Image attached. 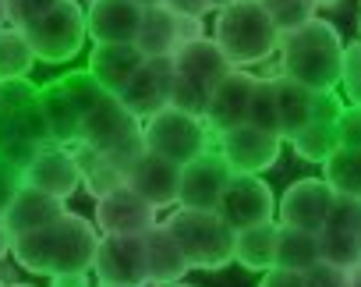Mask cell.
Returning a JSON list of instances; mask_svg holds the SVG:
<instances>
[{"label": "cell", "mask_w": 361, "mask_h": 287, "mask_svg": "<svg viewBox=\"0 0 361 287\" xmlns=\"http://www.w3.org/2000/svg\"><path fill=\"white\" fill-rule=\"evenodd\" d=\"M213 4V11H220V8H227V4H234V0H209Z\"/></svg>", "instance_id": "cell-49"}, {"label": "cell", "mask_w": 361, "mask_h": 287, "mask_svg": "<svg viewBox=\"0 0 361 287\" xmlns=\"http://www.w3.org/2000/svg\"><path fill=\"white\" fill-rule=\"evenodd\" d=\"M145 64V57L135 50V43H106V47H92L89 50V75L110 92L121 96L128 89V82L138 75V68Z\"/></svg>", "instance_id": "cell-22"}, {"label": "cell", "mask_w": 361, "mask_h": 287, "mask_svg": "<svg viewBox=\"0 0 361 287\" xmlns=\"http://www.w3.org/2000/svg\"><path fill=\"white\" fill-rule=\"evenodd\" d=\"M336 138L347 149H361V106H343V114L336 117Z\"/></svg>", "instance_id": "cell-38"}, {"label": "cell", "mask_w": 361, "mask_h": 287, "mask_svg": "<svg viewBox=\"0 0 361 287\" xmlns=\"http://www.w3.org/2000/svg\"><path fill=\"white\" fill-rule=\"evenodd\" d=\"M156 206H149L135 188L121 185L117 192L96 199V227L99 234H124V238H142L149 234L159 220H156Z\"/></svg>", "instance_id": "cell-16"}, {"label": "cell", "mask_w": 361, "mask_h": 287, "mask_svg": "<svg viewBox=\"0 0 361 287\" xmlns=\"http://www.w3.org/2000/svg\"><path fill=\"white\" fill-rule=\"evenodd\" d=\"M290 146H294V153H298L301 160H308V164H326V160L340 149L336 124H329V121H312V124H305V128L290 138Z\"/></svg>", "instance_id": "cell-32"}, {"label": "cell", "mask_w": 361, "mask_h": 287, "mask_svg": "<svg viewBox=\"0 0 361 287\" xmlns=\"http://www.w3.org/2000/svg\"><path fill=\"white\" fill-rule=\"evenodd\" d=\"M142 138H145V149L159 153L173 164H192L195 157H202L206 149H213V131L206 124V117L185 114L177 106H163L152 117L142 121Z\"/></svg>", "instance_id": "cell-8"}, {"label": "cell", "mask_w": 361, "mask_h": 287, "mask_svg": "<svg viewBox=\"0 0 361 287\" xmlns=\"http://www.w3.org/2000/svg\"><path fill=\"white\" fill-rule=\"evenodd\" d=\"M350 269L333 266V262H315L312 269H305V283L308 287H347Z\"/></svg>", "instance_id": "cell-39"}, {"label": "cell", "mask_w": 361, "mask_h": 287, "mask_svg": "<svg viewBox=\"0 0 361 287\" xmlns=\"http://www.w3.org/2000/svg\"><path fill=\"white\" fill-rule=\"evenodd\" d=\"M11 241H15V234L8 231L4 216H0V259H4V255H11Z\"/></svg>", "instance_id": "cell-45"}, {"label": "cell", "mask_w": 361, "mask_h": 287, "mask_svg": "<svg viewBox=\"0 0 361 287\" xmlns=\"http://www.w3.org/2000/svg\"><path fill=\"white\" fill-rule=\"evenodd\" d=\"M170 96H173V57H152L138 68V75L128 82V89L117 99L128 106V114L145 121L156 110L170 106Z\"/></svg>", "instance_id": "cell-17"}, {"label": "cell", "mask_w": 361, "mask_h": 287, "mask_svg": "<svg viewBox=\"0 0 361 287\" xmlns=\"http://www.w3.org/2000/svg\"><path fill=\"white\" fill-rule=\"evenodd\" d=\"M248 124L280 135V103H276V78H259L248 106ZM283 138V135H280Z\"/></svg>", "instance_id": "cell-34"}, {"label": "cell", "mask_w": 361, "mask_h": 287, "mask_svg": "<svg viewBox=\"0 0 361 287\" xmlns=\"http://www.w3.org/2000/svg\"><path fill=\"white\" fill-rule=\"evenodd\" d=\"M36 61L43 64H68L82 54L89 29H85V8L78 0H61L57 8H50L47 15H39L36 22L22 25Z\"/></svg>", "instance_id": "cell-9"}, {"label": "cell", "mask_w": 361, "mask_h": 287, "mask_svg": "<svg viewBox=\"0 0 361 287\" xmlns=\"http://www.w3.org/2000/svg\"><path fill=\"white\" fill-rule=\"evenodd\" d=\"M135 4H138V8L145 11V8H159V4H163V0H135Z\"/></svg>", "instance_id": "cell-47"}, {"label": "cell", "mask_w": 361, "mask_h": 287, "mask_svg": "<svg viewBox=\"0 0 361 287\" xmlns=\"http://www.w3.org/2000/svg\"><path fill=\"white\" fill-rule=\"evenodd\" d=\"M276 234H280V224L276 220L238 231V238H234V262H241L252 273L273 269L276 266Z\"/></svg>", "instance_id": "cell-27"}, {"label": "cell", "mask_w": 361, "mask_h": 287, "mask_svg": "<svg viewBox=\"0 0 361 287\" xmlns=\"http://www.w3.org/2000/svg\"><path fill=\"white\" fill-rule=\"evenodd\" d=\"M329 206H333V188L322 178H301V181H294L280 195V202H276V224L319 234L326 227Z\"/></svg>", "instance_id": "cell-15"}, {"label": "cell", "mask_w": 361, "mask_h": 287, "mask_svg": "<svg viewBox=\"0 0 361 287\" xmlns=\"http://www.w3.org/2000/svg\"><path fill=\"white\" fill-rule=\"evenodd\" d=\"M99 227L78 213H64L57 224L43 231L18 234L11 241V255L22 269L39 273V276H57V273H89L96 262L99 248Z\"/></svg>", "instance_id": "cell-1"}, {"label": "cell", "mask_w": 361, "mask_h": 287, "mask_svg": "<svg viewBox=\"0 0 361 287\" xmlns=\"http://www.w3.org/2000/svg\"><path fill=\"white\" fill-rule=\"evenodd\" d=\"M8 287H32V283H8Z\"/></svg>", "instance_id": "cell-53"}, {"label": "cell", "mask_w": 361, "mask_h": 287, "mask_svg": "<svg viewBox=\"0 0 361 287\" xmlns=\"http://www.w3.org/2000/svg\"><path fill=\"white\" fill-rule=\"evenodd\" d=\"M347 287H361V262L350 269V276H347Z\"/></svg>", "instance_id": "cell-46"}, {"label": "cell", "mask_w": 361, "mask_h": 287, "mask_svg": "<svg viewBox=\"0 0 361 287\" xmlns=\"http://www.w3.org/2000/svg\"><path fill=\"white\" fill-rule=\"evenodd\" d=\"M135 50L152 61V57H173L180 50V32H177V15L170 8H145L142 25L135 36Z\"/></svg>", "instance_id": "cell-25"}, {"label": "cell", "mask_w": 361, "mask_h": 287, "mask_svg": "<svg viewBox=\"0 0 361 287\" xmlns=\"http://www.w3.org/2000/svg\"><path fill=\"white\" fill-rule=\"evenodd\" d=\"M18 185H22V167L0 160V213L8 209V202H11V195L18 192Z\"/></svg>", "instance_id": "cell-40"}, {"label": "cell", "mask_w": 361, "mask_h": 287, "mask_svg": "<svg viewBox=\"0 0 361 287\" xmlns=\"http://www.w3.org/2000/svg\"><path fill=\"white\" fill-rule=\"evenodd\" d=\"M255 82L259 75L245 71V68H234L209 96V106H206V124L213 135H224L238 124H248V106H252V92H255Z\"/></svg>", "instance_id": "cell-18"}, {"label": "cell", "mask_w": 361, "mask_h": 287, "mask_svg": "<svg viewBox=\"0 0 361 287\" xmlns=\"http://www.w3.org/2000/svg\"><path fill=\"white\" fill-rule=\"evenodd\" d=\"M22 181L68 202L82 188V167H78L75 149L71 146H57V142H47V146L22 167Z\"/></svg>", "instance_id": "cell-13"}, {"label": "cell", "mask_w": 361, "mask_h": 287, "mask_svg": "<svg viewBox=\"0 0 361 287\" xmlns=\"http://www.w3.org/2000/svg\"><path fill=\"white\" fill-rule=\"evenodd\" d=\"M166 287H192V283H185V280H177V283H166Z\"/></svg>", "instance_id": "cell-51"}, {"label": "cell", "mask_w": 361, "mask_h": 287, "mask_svg": "<svg viewBox=\"0 0 361 287\" xmlns=\"http://www.w3.org/2000/svg\"><path fill=\"white\" fill-rule=\"evenodd\" d=\"M231 71H234L231 61L224 57V50L213 39L185 43L173 54V96H170V106L185 110V114H195V117H206L213 89Z\"/></svg>", "instance_id": "cell-5"}, {"label": "cell", "mask_w": 361, "mask_h": 287, "mask_svg": "<svg viewBox=\"0 0 361 287\" xmlns=\"http://www.w3.org/2000/svg\"><path fill=\"white\" fill-rule=\"evenodd\" d=\"M0 114H4V99H0Z\"/></svg>", "instance_id": "cell-54"}, {"label": "cell", "mask_w": 361, "mask_h": 287, "mask_svg": "<svg viewBox=\"0 0 361 287\" xmlns=\"http://www.w3.org/2000/svg\"><path fill=\"white\" fill-rule=\"evenodd\" d=\"M39 110H43L50 142H57V146H75L78 131H82V114L71 103V96L64 92L61 78H54L50 85H39Z\"/></svg>", "instance_id": "cell-24"}, {"label": "cell", "mask_w": 361, "mask_h": 287, "mask_svg": "<svg viewBox=\"0 0 361 287\" xmlns=\"http://www.w3.org/2000/svg\"><path fill=\"white\" fill-rule=\"evenodd\" d=\"M177 32H180V47H185V43H195V39H206L202 18H188V15H177Z\"/></svg>", "instance_id": "cell-43"}, {"label": "cell", "mask_w": 361, "mask_h": 287, "mask_svg": "<svg viewBox=\"0 0 361 287\" xmlns=\"http://www.w3.org/2000/svg\"><path fill=\"white\" fill-rule=\"evenodd\" d=\"M64 213H68L64 199H57V195H50V192H39V188H32V185H25V181H22V185H18V192L11 195L8 209L0 213V216H4L8 231L18 238V234L43 231V227L57 224Z\"/></svg>", "instance_id": "cell-21"}, {"label": "cell", "mask_w": 361, "mask_h": 287, "mask_svg": "<svg viewBox=\"0 0 361 287\" xmlns=\"http://www.w3.org/2000/svg\"><path fill=\"white\" fill-rule=\"evenodd\" d=\"M57 4H61V0H8V25L22 29V25L36 22L39 15H47Z\"/></svg>", "instance_id": "cell-37"}, {"label": "cell", "mask_w": 361, "mask_h": 287, "mask_svg": "<svg viewBox=\"0 0 361 287\" xmlns=\"http://www.w3.org/2000/svg\"><path fill=\"white\" fill-rule=\"evenodd\" d=\"M145 266H149V287L177 283V280H185L188 269H192L185 248L177 245V238L166 231L163 220L145 234Z\"/></svg>", "instance_id": "cell-23"}, {"label": "cell", "mask_w": 361, "mask_h": 287, "mask_svg": "<svg viewBox=\"0 0 361 287\" xmlns=\"http://www.w3.org/2000/svg\"><path fill=\"white\" fill-rule=\"evenodd\" d=\"M231 167L216 149H206L202 157H195L192 164L180 167V192H177V206L185 209H216L220 195L231 181Z\"/></svg>", "instance_id": "cell-14"}, {"label": "cell", "mask_w": 361, "mask_h": 287, "mask_svg": "<svg viewBox=\"0 0 361 287\" xmlns=\"http://www.w3.org/2000/svg\"><path fill=\"white\" fill-rule=\"evenodd\" d=\"M71 149H75L78 167H82V188L92 199H103V195L117 192L121 185H128V164L114 160L110 153L85 149V146H71Z\"/></svg>", "instance_id": "cell-26"}, {"label": "cell", "mask_w": 361, "mask_h": 287, "mask_svg": "<svg viewBox=\"0 0 361 287\" xmlns=\"http://www.w3.org/2000/svg\"><path fill=\"white\" fill-rule=\"evenodd\" d=\"M322 181L333 188V195H354V199H361V149L340 146L322 164Z\"/></svg>", "instance_id": "cell-31"}, {"label": "cell", "mask_w": 361, "mask_h": 287, "mask_svg": "<svg viewBox=\"0 0 361 287\" xmlns=\"http://www.w3.org/2000/svg\"><path fill=\"white\" fill-rule=\"evenodd\" d=\"M213 43L224 50L231 68H255L266 64L280 50V32L262 8V0H234L216 11Z\"/></svg>", "instance_id": "cell-3"}, {"label": "cell", "mask_w": 361, "mask_h": 287, "mask_svg": "<svg viewBox=\"0 0 361 287\" xmlns=\"http://www.w3.org/2000/svg\"><path fill=\"white\" fill-rule=\"evenodd\" d=\"M32 68H36V54H32L25 32L15 25H0V82L29 78Z\"/></svg>", "instance_id": "cell-30"}, {"label": "cell", "mask_w": 361, "mask_h": 287, "mask_svg": "<svg viewBox=\"0 0 361 287\" xmlns=\"http://www.w3.org/2000/svg\"><path fill=\"white\" fill-rule=\"evenodd\" d=\"M343 36L333 22L312 18L301 29L280 36V78H290L312 92H336L343 75Z\"/></svg>", "instance_id": "cell-2"}, {"label": "cell", "mask_w": 361, "mask_h": 287, "mask_svg": "<svg viewBox=\"0 0 361 287\" xmlns=\"http://www.w3.org/2000/svg\"><path fill=\"white\" fill-rule=\"evenodd\" d=\"M357 238H361V227H357Z\"/></svg>", "instance_id": "cell-56"}, {"label": "cell", "mask_w": 361, "mask_h": 287, "mask_svg": "<svg viewBox=\"0 0 361 287\" xmlns=\"http://www.w3.org/2000/svg\"><path fill=\"white\" fill-rule=\"evenodd\" d=\"M340 85H343L350 106H361V39H354V43L343 50V75H340Z\"/></svg>", "instance_id": "cell-36"}, {"label": "cell", "mask_w": 361, "mask_h": 287, "mask_svg": "<svg viewBox=\"0 0 361 287\" xmlns=\"http://www.w3.org/2000/svg\"><path fill=\"white\" fill-rule=\"evenodd\" d=\"M99 287H149V266H145V234L124 238V234H103L92 262Z\"/></svg>", "instance_id": "cell-10"}, {"label": "cell", "mask_w": 361, "mask_h": 287, "mask_svg": "<svg viewBox=\"0 0 361 287\" xmlns=\"http://www.w3.org/2000/svg\"><path fill=\"white\" fill-rule=\"evenodd\" d=\"M216 153L227 160L231 174H262L276 167L283 153V138L273 131H262L255 124H238L224 135H216Z\"/></svg>", "instance_id": "cell-11"}, {"label": "cell", "mask_w": 361, "mask_h": 287, "mask_svg": "<svg viewBox=\"0 0 361 287\" xmlns=\"http://www.w3.org/2000/svg\"><path fill=\"white\" fill-rule=\"evenodd\" d=\"M163 8H170L173 15H188V18H206L213 11L209 0H163Z\"/></svg>", "instance_id": "cell-42"}, {"label": "cell", "mask_w": 361, "mask_h": 287, "mask_svg": "<svg viewBox=\"0 0 361 287\" xmlns=\"http://www.w3.org/2000/svg\"><path fill=\"white\" fill-rule=\"evenodd\" d=\"M138 25H142V8L135 0H89L85 8V29L92 47L135 43Z\"/></svg>", "instance_id": "cell-20"}, {"label": "cell", "mask_w": 361, "mask_h": 287, "mask_svg": "<svg viewBox=\"0 0 361 287\" xmlns=\"http://www.w3.org/2000/svg\"><path fill=\"white\" fill-rule=\"evenodd\" d=\"M319 245H322V262L354 269L361 262V238L357 231H336V227H322L319 231Z\"/></svg>", "instance_id": "cell-33"}, {"label": "cell", "mask_w": 361, "mask_h": 287, "mask_svg": "<svg viewBox=\"0 0 361 287\" xmlns=\"http://www.w3.org/2000/svg\"><path fill=\"white\" fill-rule=\"evenodd\" d=\"M315 262H322L319 234L298 231V227H283V224H280V234H276V266H280V269L305 273V269H312Z\"/></svg>", "instance_id": "cell-29"}, {"label": "cell", "mask_w": 361, "mask_h": 287, "mask_svg": "<svg viewBox=\"0 0 361 287\" xmlns=\"http://www.w3.org/2000/svg\"><path fill=\"white\" fill-rule=\"evenodd\" d=\"M50 287H92L89 273H57L50 276Z\"/></svg>", "instance_id": "cell-44"}, {"label": "cell", "mask_w": 361, "mask_h": 287, "mask_svg": "<svg viewBox=\"0 0 361 287\" xmlns=\"http://www.w3.org/2000/svg\"><path fill=\"white\" fill-rule=\"evenodd\" d=\"M166 231L185 248L192 269H224L234 262V238L238 231L216 209H185L177 206L166 220Z\"/></svg>", "instance_id": "cell-6"}, {"label": "cell", "mask_w": 361, "mask_h": 287, "mask_svg": "<svg viewBox=\"0 0 361 287\" xmlns=\"http://www.w3.org/2000/svg\"><path fill=\"white\" fill-rule=\"evenodd\" d=\"M262 8L269 11V18H273V25H276L280 36L301 29V25L312 22L315 11H319L315 0H262Z\"/></svg>", "instance_id": "cell-35"}, {"label": "cell", "mask_w": 361, "mask_h": 287, "mask_svg": "<svg viewBox=\"0 0 361 287\" xmlns=\"http://www.w3.org/2000/svg\"><path fill=\"white\" fill-rule=\"evenodd\" d=\"M276 103H280V135H283V142H290L305 124L315 121V92L290 82V78H280V75H276Z\"/></svg>", "instance_id": "cell-28"}, {"label": "cell", "mask_w": 361, "mask_h": 287, "mask_svg": "<svg viewBox=\"0 0 361 287\" xmlns=\"http://www.w3.org/2000/svg\"><path fill=\"white\" fill-rule=\"evenodd\" d=\"M128 188H135L149 206L170 209L177 206V192H180V164L145 149L128 171Z\"/></svg>", "instance_id": "cell-19"}, {"label": "cell", "mask_w": 361, "mask_h": 287, "mask_svg": "<svg viewBox=\"0 0 361 287\" xmlns=\"http://www.w3.org/2000/svg\"><path fill=\"white\" fill-rule=\"evenodd\" d=\"M0 99H4V114H0V160L25 167L50 142V131L39 110V85H32L29 78L0 82Z\"/></svg>", "instance_id": "cell-4"}, {"label": "cell", "mask_w": 361, "mask_h": 287, "mask_svg": "<svg viewBox=\"0 0 361 287\" xmlns=\"http://www.w3.org/2000/svg\"><path fill=\"white\" fill-rule=\"evenodd\" d=\"M259 287H308V283H305V273H294V269H280V266H273V269L262 273V283H259Z\"/></svg>", "instance_id": "cell-41"}, {"label": "cell", "mask_w": 361, "mask_h": 287, "mask_svg": "<svg viewBox=\"0 0 361 287\" xmlns=\"http://www.w3.org/2000/svg\"><path fill=\"white\" fill-rule=\"evenodd\" d=\"M0 287H8V283H4V280H0Z\"/></svg>", "instance_id": "cell-55"}, {"label": "cell", "mask_w": 361, "mask_h": 287, "mask_svg": "<svg viewBox=\"0 0 361 287\" xmlns=\"http://www.w3.org/2000/svg\"><path fill=\"white\" fill-rule=\"evenodd\" d=\"M0 25H8V0H0Z\"/></svg>", "instance_id": "cell-48"}, {"label": "cell", "mask_w": 361, "mask_h": 287, "mask_svg": "<svg viewBox=\"0 0 361 287\" xmlns=\"http://www.w3.org/2000/svg\"><path fill=\"white\" fill-rule=\"evenodd\" d=\"M357 39H361V15H357Z\"/></svg>", "instance_id": "cell-52"}, {"label": "cell", "mask_w": 361, "mask_h": 287, "mask_svg": "<svg viewBox=\"0 0 361 287\" xmlns=\"http://www.w3.org/2000/svg\"><path fill=\"white\" fill-rule=\"evenodd\" d=\"M315 4H319V8H336L340 0H315Z\"/></svg>", "instance_id": "cell-50"}, {"label": "cell", "mask_w": 361, "mask_h": 287, "mask_svg": "<svg viewBox=\"0 0 361 287\" xmlns=\"http://www.w3.org/2000/svg\"><path fill=\"white\" fill-rule=\"evenodd\" d=\"M216 213L234 227V231H245V227H259V224H269L276 220V195L273 188L259 178V174H234L220 195V206Z\"/></svg>", "instance_id": "cell-12"}, {"label": "cell", "mask_w": 361, "mask_h": 287, "mask_svg": "<svg viewBox=\"0 0 361 287\" xmlns=\"http://www.w3.org/2000/svg\"><path fill=\"white\" fill-rule=\"evenodd\" d=\"M75 146L96 149V153H110L114 160L131 164L145 153V138H142V121L135 114H128V106L117 96H103L85 117H82V131Z\"/></svg>", "instance_id": "cell-7"}]
</instances>
